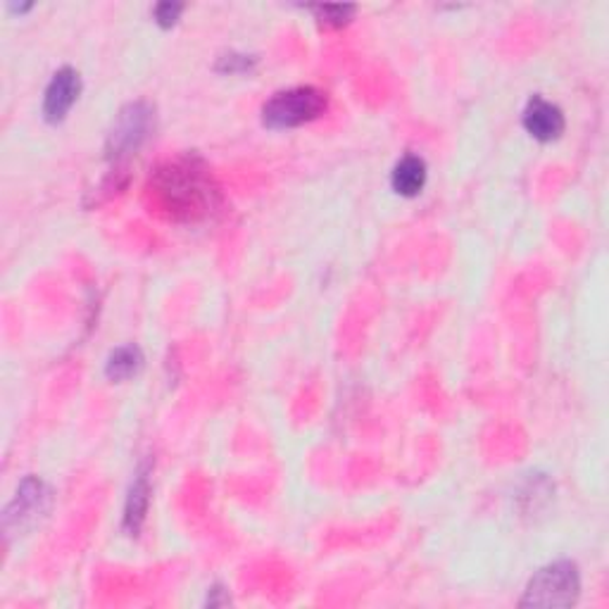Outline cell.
<instances>
[{"mask_svg": "<svg viewBox=\"0 0 609 609\" xmlns=\"http://www.w3.org/2000/svg\"><path fill=\"white\" fill-rule=\"evenodd\" d=\"M148 505H150V481H148V469H141L134 478L129 498H126L124 505L122 526L126 536H136V533L141 531L148 514Z\"/></svg>", "mask_w": 609, "mask_h": 609, "instance_id": "obj_8", "label": "cell"}, {"mask_svg": "<svg viewBox=\"0 0 609 609\" xmlns=\"http://www.w3.org/2000/svg\"><path fill=\"white\" fill-rule=\"evenodd\" d=\"M144 366V355L136 346H122L117 350L110 352L108 364H105V374L112 381H126L132 378L134 374H138V370Z\"/></svg>", "mask_w": 609, "mask_h": 609, "instance_id": "obj_10", "label": "cell"}, {"mask_svg": "<svg viewBox=\"0 0 609 609\" xmlns=\"http://www.w3.org/2000/svg\"><path fill=\"white\" fill-rule=\"evenodd\" d=\"M426 162L419 156H405L390 174V186L402 198H414L426 186Z\"/></svg>", "mask_w": 609, "mask_h": 609, "instance_id": "obj_9", "label": "cell"}, {"mask_svg": "<svg viewBox=\"0 0 609 609\" xmlns=\"http://www.w3.org/2000/svg\"><path fill=\"white\" fill-rule=\"evenodd\" d=\"M524 129L540 144L557 141L564 134V112L550 100L533 96L522 114Z\"/></svg>", "mask_w": 609, "mask_h": 609, "instance_id": "obj_7", "label": "cell"}, {"mask_svg": "<svg viewBox=\"0 0 609 609\" xmlns=\"http://www.w3.org/2000/svg\"><path fill=\"white\" fill-rule=\"evenodd\" d=\"M328 98L314 86H296L278 91L262 108V122L270 129H296L308 122L320 120L326 112Z\"/></svg>", "mask_w": 609, "mask_h": 609, "instance_id": "obj_2", "label": "cell"}, {"mask_svg": "<svg viewBox=\"0 0 609 609\" xmlns=\"http://www.w3.org/2000/svg\"><path fill=\"white\" fill-rule=\"evenodd\" d=\"M581 576L576 564L552 562L538 569L522 598L524 607H571L579 600Z\"/></svg>", "mask_w": 609, "mask_h": 609, "instance_id": "obj_3", "label": "cell"}, {"mask_svg": "<svg viewBox=\"0 0 609 609\" xmlns=\"http://www.w3.org/2000/svg\"><path fill=\"white\" fill-rule=\"evenodd\" d=\"M316 20H320L322 27L326 29H338L343 24H348L355 15L352 5H320L314 8Z\"/></svg>", "mask_w": 609, "mask_h": 609, "instance_id": "obj_11", "label": "cell"}, {"mask_svg": "<svg viewBox=\"0 0 609 609\" xmlns=\"http://www.w3.org/2000/svg\"><path fill=\"white\" fill-rule=\"evenodd\" d=\"M152 108L146 103H132L126 105L117 120H114L112 129L108 134L105 144V158L110 162H122L126 158L136 156V150L146 144L152 129Z\"/></svg>", "mask_w": 609, "mask_h": 609, "instance_id": "obj_4", "label": "cell"}, {"mask_svg": "<svg viewBox=\"0 0 609 609\" xmlns=\"http://www.w3.org/2000/svg\"><path fill=\"white\" fill-rule=\"evenodd\" d=\"M50 507V490L46 488L44 481L38 478H24L22 486L15 495V500L10 502L5 510V531L12 529L22 531L32 524H36Z\"/></svg>", "mask_w": 609, "mask_h": 609, "instance_id": "obj_5", "label": "cell"}, {"mask_svg": "<svg viewBox=\"0 0 609 609\" xmlns=\"http://www.w3.org/2000/svg\"><path fill=\"white\" fill-rule=\"evenodd\" d=\"M148 194L158 210L176 222H196L217 208L220 188L202 160L176 158L156 172Z\"/></svg>", "mask_w": 609, "mask_h": 609, "instance_id": "obj_1", "label": "cell"}, {"mask_svg": "<svg viewBox=\"0 0 609 609\" xmlns=\"http://www.w3.org/2000/svg\"><path fill=\"white\" fill-rule=\"evenodd\" d=\"M182 10H184V5H179V3H160L156 8V22L160 24V27L170 29V27H174L176 20H179Z\"/></svg>", "mask_w": 609, "mask_h": 609, "instance_id": "obj_13", "label": "cell"}, {"mask_svg": "<svg viewBox=\"0 0 609 609\" xmlns=\"http://www.w3.org/2000/svg\"><path fill=\"white\" fill-rule=\"evenodd\" d=\"M252 65H256V58L238 55V53H228V55L220 58V62H217V72H224V74H244V72H250Z\"/></svg>", "mask_w": 609, "mask_h": 609, "instance_id": "obj_12", "label": "cell"}, {"mask_svg": "<svg viewBox=\"0 0 609 609\" xmlns=\"http://www.w3.org/2000/svg\"><path fill=\"white\" fill-rule=\"evenodd\" d=\"M82 94V76L72 67H62L50 79L44 96V114L50 124L62 122Z\"/></svg>", "mask_w": 609, "mask_h": 609, "instance_id": "obj_6", "label": "cell"}]
</instances>
